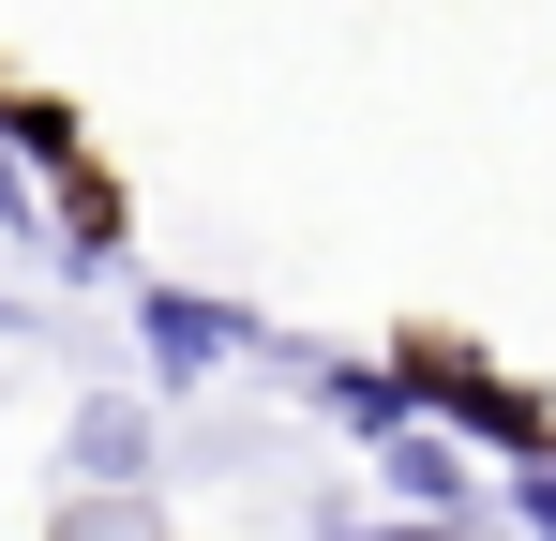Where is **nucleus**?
<instances>
[{"instance_id":"nucleus-1","label":"nucleus","mask_w":556,"mask_h":541,"mask_svg":"<svg viewBox=\"0 0 556 541\" xmlns=\"http://www.w3.org/2000/svg\"><path fill=\"white\" fill-rule=\"evenodd\" d=\"M241 347V316H211V301H151V361L166 376H195V361H226Z\"/></svg>"},{"instance_id":"nucleus-2","label":"nucleus","mask_w":556,"mask_h":541,"mask_svg":"<svg viewBox=\"0 0 556 541\" xmlns=\"http://www.w3.org/2000/svg\"><path fill=\"white\" fill-rule=\"evenodd\" d=\"M316 391H331V422H346V437H406V391H391V376H362V361H331V376H316Z\"/></svg>"},{"instance_id":"nucleus-3","label":"nucleus","mask_w":556,"mask_h":541,"mask_svg":"<svg viewBox=\"0 0 556 541\" xmlns=\"http://www.w3.org/2000/svg\"><path fill=\"white\" fill-rule=\"evenodd\" d=\"M391 481H406V496H437V527H452V496H466V466L437 437H391Z\"/></svg>"},{"instance_id":"nucleus-4","label":"nucleus","mask_w":556,"mask_h":541,"mask_svg":"<svg viewBox=\"0 0 556 541\" xmlns=\"http://www.w3.org/2000/svg\"><path fill=\"white\" fill-rule=\"evenodd\" d=\"M316 541H466V527H316Z\"/></svg>"},{"instance_id":"nucleus-5","label":"nucleus","mask_w":556,"mask_h":541,"mask_svg":"<svg viewBox=\"0 0 556 541\" xmlns=\"http://www.w3.org/2000/svg\"><path fill=\"white\" fill-rule=\"evenodd\" d=\"M527 527H542V541H556V466H527Z\"/></svg>"}]
</instances>
